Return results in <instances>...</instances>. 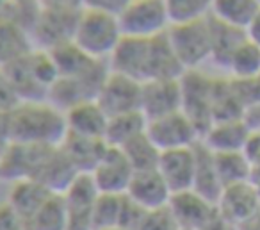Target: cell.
I'll return each mask as SVG.
<instances>
[{
    "mask_svg": "<svg viewBox=\"0 0 260 230\" xmlns=\"http://www.w3.org/2000/svg\"><path fill=\"white\" fill-rule=\"evenodd\" d=\"M216 209L217 214L228 225L237 228L260 214L258 189L253 182H241L223 187Z\"/></svg>",
    "mask_w": 260,
    "mask_h": 230,
    "instance_id": "cell-10",
    "label": "cell"
},
{
    "mask_svg": "<svg viewBox=\"0 0 260 230\" xmlns=\"http://www.w3.org/2000/svg\"><path fill=\"white\" fill-rule=\"evenodd\" d=\"M228 77L234 80H246L260 73V47L253 45L251 41H246L235 50L232 55L230 65L226 68Z\"/></svg>",
    "mask_w": 260,
    "mask_h": 230,
    "instance_id": "cell-35",
    "label": "cell"
},
{
    "mask_svg": "<svg viewBox=\"0 0 260 230\" xmlns=\"http://www.w3.org/2000/svg\"><path fill=\"white\" fill-rule=\"evenodd\" d=\"M244 34L248 38V41H251L253 45L260 47V9L256 11V15L251 18V22L248 23V27L244 29Z\"/></svg>",
    "mask_w": 260,
    "mask_h": 230,
    "instance_id": "cell-44",
    "label": "cell"
},
{
    "mask_svg": "<svg viewBox=\"0 0 260 230\" xmlns=\"http://www.w3.org/2000/svg\"><path fill=\"white\" fill-rule=\"evenodd\" d=\"M43 8H64V9H82V0H40Z\"/></svg>",
    "mask_w": 260,
    "mask_h": 230,
    "instance_id": "cell-45",
    "label": "cell"
},
{
    "mask_svg": "<svg viewBox=\"0 0 260 230\" xmlns=\"http://www.w3.org/2000/svg\"><path fill=\"white\" fill-rule=\"evenodd\" d=\"M141 91L143 82L109 72V75L102 84L96 102L109 118L125 114V112L141 111Z\"/></svg>",
    "mask_w": 260,
    "mask_h": 230,
    "instance_id": "cell-9",
    "label": "cell"
},
{
    "mask_svg": "<svg viewBox=\"0 0 260 230\" xmlns=\"http://www.w3.org/2000/svg\"><path fill=\"white\" fill-rule=\"evenodd\" d=\"M234 86L246 111L260 107V73L246 80H234Z\"/></svg>",
    "mask_w": 260,
    "mask_h": 230,
    "instance_id": "cell-38",
    "label": "cell"
},
{
    "mask_svg": "<svg viewBox=\"0 0 260 230\" xmlns=\"http://www.w3.org/2000/svg\"><path fill=\"white\" fill-rule=\"evenodd\" d=\"M138 230H180L170 207L148 211Z\"/></svg>",
    "mask_w": 260,
    "mask_h": 230,
    "instance_id": "cell-37",
    "label": "cell"
},
{
    "mask_svg": "<svg viewBox=\"0 0 260 230\" xmlns=\"http://www.w3.org/2000/svg\"><path fill=\"white\" fill-rule=\"evenodd\" d=\"M145 209L138 205L134 200H130L126 194H123V205H121V218H119V228L125 230H138L141 225L143 218L146 216Z\"/></svg>",
    "mask_w": 260,
    "mask_h": 230,
    "instance_id": "cell-39",
    "label": "cell"
},
{
    "mask_svg": "<svg viewBox=\"0 0 260 230\" xmlns=\"http://www.w3.org/2000/svg\"><path fill=\"white\" fill-rule=\"evenodd\" d=\"M66 204L64 230H93V207L98 196L89 173H80L62 193Z\"/></svg>",
    "mask_w": 260,
    "mask_h": 230,
    "instance_id": "cell-12",
    "label": "cell"
},
{
    "mask_svg": "<svg viewBox=\"0 0 260 230\" xmlns=\"http://www.w3.org/2000/svg\"><path fill=\"white\" fill-rule=\"evenodd\" d=\"M119 150L125 154V157L128 159L130 166L134 171H148V169H157L159 166V159L162 152L155 147L152 139L148 137V134L143 132L141 136L134 137L132 141L125 145Z\"/></svg>",
    "mask_w": 260,
    "mask_h": 230,
    "instance_id": "cell-31",
    "label": "cell"
},
{
    "mask_svg": "<svg viewBox=\"0 0 260 230\" xmlns=\"http://www.w3.org/2000/svg\"><path fill=\"white\" fill-rule=\"evenodd\" d=\"M27 230H64L66 204L61 193H52L25 221Z\"/></svg>",
    "mask_w": 260,
    "mask_h": 230,
    "instance_id": "cell-30",
    "label": "cell"
},
{
    "mask_svg": "<svg viewBox=\"0 0 260 230\" xmlns=\"http://www.w3.org/2000/svg\"><path fill=\"white\" fill-rule=\"evenodd\" d=\"M32 50V38L27 31L20 29L9 20L0 18V68L6 70Z\"/></svg>",
    "mask_w": 260,
    "mask_h": 230,
    "instance_id": "cell-25",
    "label": "cell"
},
{
    "mask_svg": "<svg viewBox=\"0 0 260 230\" xmlns=\"http://www.w3.org/2000/svg\"><path fill=\"white\" fill-rule=\"evenodd\" d=\"M134 173L136 171L130 166L128 159L119 148L107 147V150L104 152L102 159L89 175L96 186L98 193L125 194Z\"/></svg>",
    "mask_w": 260,
    "mask_h": 230,
    "instance_id": "cell-13",
    "label": "cell"
},
{
    "mask_svg": "<svg viewBox=\"0 0 260 230\" xmlns=\"http://www.w3.org/2000/svg\"><path fill=\"white\" fill-rule=\"evenodd\" d=\"M80 11H77V9H64V8L41 9L40 18H38L36 25H34L32 33H30L34 48L50 52L54 48L72 41Z\"/></svg>",
    "mask_w": 260,
    "mask_h": 230,
    "instance_id": "cell-7",
    "label": "cell"
},
{
    "mask_svg": "<svg viewBox=\"0 0 260 230\" xmlns=\"http://www.w3.org/2000/svg\"><path fill=\"white\" fill-rule=\"evenodd\" d=\"M13 143L11 137V122H9V114L0 112V154Z\"/></svg>",
    "mask_w": 260,
    "mask_h": 230,
    "instance_id": "cell-43",
    "label": "cell"
},
{
    "mask_svg": "<svg viewBox=\"0 0 260 230\" xmlns=\"http://www.w3.org/2000/svg\"><path fill=\"white\" fill-rule=\"evenodd\" d=\"M256 2H258V4H260V0H256Z\"/></svg>",
    "mask_w": 260,
    "mask_h": 230,
    "instance_id": "cell-51",
    "label": "cell"
},
{
    "mask_svg": "<svg viewBox=\"0 0 260 230\" xmlns=\"http://www.w3.org/2000/svg\"><path fill=\"white\" fill-rule=\"evenodd\" d=\"M66 127L70 134L91 139H104L109 116L98 105L96 100L80 102L64 112Z\"/></svg>",
    "mask_w": 260,
    "mask_h": 230,
    "instance_id": "cell-19",
    "label": "cell"
},
{
    "mask_svg": "<svg viewBox=\"0 0 260 230\" xmlns=\"http://www.w3.org/2000/svg\"><path fill=\"white\" fill-rule=\"evenodd\" d=\"M256 189H258V196H260V184H256Z\"/></svg>",
    "mask_w": 260,
    "mask_h": 230,
    "instance_id": "cell-48",
    "label": "cell"
},
{
    "mask_svg": "<svg viewBox=\"0 0 260 230\" xmlns=\"http://www.w3.org/2000/svg\"><path fill=\"white\" fill-rule=\"evenodd\" d=\"M123 34L119 29L118 16L82 9L77 18L73 43L94 61H107Z\"/></svg>",
    "mask_w": 260,
    "mask_h": 230,
    "instance_id": "cell-3",
    "label": "cell"
},
{
    "mask_svg": "<svg viewBox=\"0 0 260 230\" xmlns=\"http://www.w3.org/2000/svg\"><path fill=\"white\" fill-rule=\"evenodd\" d=\"M52 150L54 148L50 147L11 143L0 154V180H8L11 184L25 179L34 180Z\"/></svg>",
    "mask_w": 260,
    "mask_h": 230,
    "instance_id": "cell-11",
    "label": "cell"
},
{
    "mask_svg": "<svg viewBox=\"0 0 260 230\" xmlns=\"http://www.w3.org/2000/svg\"><path fill=\"white\" fill-rule=\"evenodd\" d=\"M118 23L125 38L153 40L171 27L164 0H130L118 15Z\"/></svg>",
    "mask_w": 260,
    "mask_h": 230,
    "instance_id": "cell-4",
    "label": "cell"
},
{
    "mask_svg": "<svg viewBox=\"0 0 260 230\" xmlns=\"http://www.w3.org/2000/svg\"><path fill=\"white\" fill-rule=\"evenodd\" d=\"M209 23H210V38H212L210 61H214V65L219 66V68L226 70L228 65H230L232 55L246 41V34L244 31L217 22L212 16H209Z\"/></svg>",
    "mask_w": 260,
    "mask_h": 230,
    "instance_id": "cell-26",
    "label": "cell"
},
{
    "mask_svg": "<svg viewBox=\"0 0 260 230\" xmlns=\"http://www.w3.org/2000/svg\"><path fill=\"white\" fill-rule=\"evenodd\" d=\"M48 54L54 59L59 77L79 75V73H82L84 70H87L94 63V59L87 58L73 41H68V43L54 48Z\"/></svg>",
    "mask_w": 260,
    "mask_h": 230,
    "instance_id": "cell-34",
    "label": "cell"
},
{
    "mask_svg": "<svg viewBox=\"0 0 260 230\" xmlns=\"http://www.w3.org/2000/svg\"><path fill=\"white\" fill-rule=\"evenodd\" d=\"M111 230H125V228H119V226H116V228H111Z\"/></svg>",
    "mask_w": 260,
    "mask_h": 230,
    "instance_id": "cell-49",
    "label": "cell"
},
{
    "mask_svg": "<svg viewBox=\"0 0 260 230\" xmlns=\"http://www.w3.org/2000/svg\"><path fill=\"white\" fill-rule=\"evenodd\" d=\"M235 230H260V214L256 218H253L251 221L244 223V225L237 226Z\"/></svg>",
    "mask_w": 260,
    "mask_h": 230,
    "instance_id": "cell-46",
    "label": "cell"
},
{
    "mask_svg": "<svg viewBox=\"0 0 260 230\" xmlns=\"http://www.w3.org/2000/svg\"><path fill=\"white\" fill-rule=\"evenodd\" d=\"M59 148L64 152V155L75 166L77 171L91 173L102 159L104 152L107 150V143L104 139H91V137L75 136L68 132Z\"/></svg>",
    "mask_w": 260,
    "mask_h": 230,
    "instance_id": "cell-22",
    "label": "cell"
},
{
    "mask_svg": "<svg viewBox=\"0 0 260 230\" xmlns=\"http://www.w3.org/2000/svg\"><path fill=\"white\" fill-rule=\"evenodd\" d=\"M128 2L130 0H82V9L118 16L126 8Z\"/></svg>",
    "mask_w": 260,
    "mask_h": 230,
    "instance_id": "cell-41",
    "label": "cell"
},
{
    "mask_svg": "<svg viewBox=\"0 0 260 230\" xmlns=\"http://www.w3.org/2000/svg\"><path fill=\"white\" fill-rule=\"evenodd\" d=\"M54 191H50L48 187H45L43 184H40L38 180L25 179L13 182L8 193V205L22 218V221L25 223L38 209L41 207L45 200H47Z\"/></svg>",
    "mask_w": 260,
    "mask_h": 230,
    "instance_id": "cell-23",
    "label": "cell"
},
{
    "mask_svg": "<svg viewBox=\"0 0 260 230\" xmlns=\"http://www.w3.org/2000/svg\"><path fill=\"white\" fill-rule=\"evenodd\" d=\"M125 194L138 205H141L145 211L168 207L171 196H173V193L168 187V184L164 182L159 169L136 171Z\"/></svg>",
    "mask_w": 260,
    "mask_h": 230,
    "instance_id": "cell-18",
    "label": "cell"
},
{
    "mask_svg": "<svg viewBox=\"0 0 260 230\" xmlns=\"http://www.w3.org/2000/svg\"><path fill=\"white\" fill-rule=\"evenodd\" d=\"M182 111V88L178 80H146L141 91V112L146 120H157Z\"/></svg>",
    "mask_w": 260,
    "mask_h": 230,
    "instance_id": "cell-15",
    "label": "cell"
},
{
    "mask_svg": "<svg viewBox=\"0 0 260 230\" xmlns=\"http://www.w3.org/2000/svg\"><path fill=\"white\" fill-rule=\"evenodd\" d=\"M0 230H27L25 223L9 207L8 202L0 204Z\"/></svg>",
    "mask_w": 260,
    "mask_h": 230,
    "instance_id": "cell-42",
    "label": "cell"
},
{
    "mask_svg": "<svg viewBox=\"0 0 260 230\" xmlns=\"http://www.w3.org/2000/svg\"><path fill=\"white\" fill-rule=\"evenodd\" d=\"M196 152V173H194V184L192 191L203 196L205 200L217 204L223 191V184L219 180L216 169V161H214V152H210L205 145L200 141L194 147Z\"/></svg>",
    "mask_w": 260,
    "mask_h": 230,
    "instance_id": "cell-24",
    "label": "cell"
},
{
    "mask_svg": "<svg viewBox=\"0 0 260 230\" xmlns=\"http://www.w3.org/2000/svg\"><path fill=\"white\" fill-rule=\"evenodd\" d=\"M251 136V129L244 120L217 122L207 129L202 136V143L214 154L223 152H242Z\"/></svg>",
    "mask_w": 260,
    "mask_h": 230,
    "instance_id": "cell-20",
    "label": "cell"
},
{
    "mask_svg": "<svg viewBox=\"0 0 260 230\" xmlns=\"http://www.w3.org/2000/svg\"><path fill=\"white\" fill-rule=\"evenodd\" d=\"M9 80L20 102H41L48 98V91L59 79L52 55L40 48L6 68Z\"/></svg>",
    "mask_w": 260,
    "mask_h": 230,
    "instance_id": "cell-2",
    "label": "cell"
},
{
    "mask_svg": "<svg viewBox=\"0 0 260 230\" xmlns=\"http://www.w3.org/2000/svg\"><path fill=\"white\" fill-rule=\"evenodd\" d=\"M6 6H8V0H0V16H2V13H4Z\"/></svg>",
    "mask_w": 260,
    "mask_h": 230,
    "instance_id": "cell-47",
    "label": "cell"
},
{
    "mask_svg": "<svg viewBox=\"0 0 260 230\" xmlns=\"http://www.w3.org/2000/svg\"><path fill=\"white\" fill-rule=\"evenodd\" d=\"M216 169L223 187L234 186V184L249 182V162L242 152H223V154H214Z\"/></svg>",
    "mask_w": 260,
    "mask_h": 230,
    "instance_id": "cell-32",
    "label": "cell"
},
{
    "mask_svg": "<svg viewBox=\"0 0 260 230\" xmlns=\"http://www.w3.org/2000/svg\"><path fill=\"white\" fill-rule=\"evenodd\" d=\"M185 73L166 34L153 38L148 43L146 80H178Z\"/></svg>",
    "mask_w": 260,
    "mask_h": 230,
    "instance_id": "cell-21",
    "label": "cell"
},
{
    "mask_svg": "<svg viewBox=\"0 0 260 230\" xmlns=\"http://www.w3.org/2000/svg\"><path fill=\"white\" fill-rule=\"evenodd\" d=\"M166 36L185 72L198 70L205 61H210L212 38H210L209 18L200 20V22L171 25Z\"/></svg>",
    "mask_w": 260,
    "mask_h": 230,
    "instance_id": "cell-5",
    "label": "cell"
},
{
    "mask_svg": "<svg viewBox=\"0 0 260 230\" xmlns=\"http://www.w3.org/2000/svg\"><path fill=\"white\" fill-rule=\"evenodd\" d=\"M9 122L13 143L55 148L68 134L64 112L48 100L20 102L9 112Z\"/></svg>",
    "mask_w": 260,
    "mask_h": 230,
    "instance_id": "cell-1",
    "label": "cell"
},
{
    "mask_svg": "<svg viewBox=\"0 0 260 230\" xmlns=\"http://www.w3.org/2000/svg\"><path fill=\"white\" fill-rule=\"evenodd\" d=\"M246 109L235 91L234 80L214 79L212 93V123L232 122V120H244Z\"/></svg>",
    "mask_w": 260,
    "mask_h": 230,
    "instance_id": "cell-27",
    "label": "cell"
},
{
    "mask_svg": "<svg viewBox=\"0 0 260 230\" xmlns=\"http://www.w3.org/2000/svg\"><path fill=\"white\" fill-rule=\"evenodd\" d=\"M196 147V145H194ZM191 148H177V150H166L160 154L159 159V173L162 175L164 182L171 189V193H182V191L192 189L196 173V152Z\"/></svg>",
    "mask_w": 260,
    "mask_h": 230,
    "instance_id": "cell-17",
    "label": "cell"
},
{
    "mask_svg": "<svg viewBox=\"0 0 260 230\" xmlns=\"http://www.w3.org/2000/svg\"><path fill=\"white\" fill-rule=\"evenodd\" d=\"M168 207L173 212L180 230H205L219 216L212 202L205 200L192 189L175 193Z\"/></svg>",
    "mask_w": 260,
    "mask_h": 230,
    "instance_id": "cell-14",
    "label": "cell"
},
{
    "mask_svg": "<svg viewBox=\"0 0 260 230\" xmlns=\"http://www.w3.org/2000/svg\"><path fill=\"white\" fill-rule=\"evenodd\" d=\"M148 43L138 38H121L118 47L112 50L107 59L109 72L130 77V79L146 82V68H148Z\"/></svg>",
    "mask_w": 260,
    "mask_h": 230,
    "instance_id": "cell-16",
    "label": "cell"
},
{
    "mask_svg": "<svg viewBox=\"0 0 260 230\" xmlns=\"http://www.w3.org/2000/svg\"><path fill=\"white\" fill-rule=\"evenodd\" d=\"M8 2H18V0H8Z\"/></svg>",
    "mask_w": 260,
    "mask_h": 230,
    "instance_id": "cell-50",
    "label": "cell"
},
{
    "mask_svg": "<svg viewBox=\"0 0 260 230\" xmlns=\"http://www.w3.org/2000/svg\"><path fill=\"white\" fill-rule=\"evenodd\" d=\"M214 0H164L171 25L207 20L212 13Z\"/></svg>",
    "mask_w": 260,
    "mask_h": 230,
    "instance_id": "cell-33",
    "label": "cell"
},
{
    "mask_svg": "<svg viewBox=\"0 0 260 230\" xmlns=\"http://www.w3.org/2000/svg\"><path fill=\"white\" fill-rule=\"evenodd\" d=\"M258 9L260 4L256 0H214L210 16L221 23L244 31Z\"/></svg>",
    "mask_w": 260,
    "mask_h": 230,
    "instance_id": "cell-29",
    "label": "cell"
},
{
    "mask_svg": "<svg viewBox=\"0 0 260 230\" xmlns=\"http://www.w3.org/2000/svg\"><path fill=\"white\" fill-rule=\"evenodd\" d=\"M20 104V98L16 95L15 88H13L11 80H9L6 70L0 68V112H9Z\"/></svg>",
    "mask_w": 260,
    "mask_h": 230,
    "instance_id": "cell-40",
    "label": "cell"
},
{
    "mask_svg": "<svg viewBox=\"0 0 260 230\" xmlns=\"http://www.w3.org/2000/svg\"><path fill=\"white\" fill-rule=\"evenodd\" d=\"M146 134L160 152L191 148L202 141V132L185 112L177 111L157 120H150Z\"/></svg>",
    "mask_w": 260,
    "mask_h": 230,
    "instance_id": "cell-8",
    "label": "cell"
},
{
    "mask_svg": "<svg viewBox=\"0 0 260 230\" xmlns=\"http://www.w3.org/2000/svg\"><path fill=\"white\" fill-rule=\"evenodd\" d=\"M182 88V112L191 118L202 136L212 125V93L214 77L200 70H187L180 77Z\"/></svg>",
    "mask_w": 260,
    "mask_h": 230,
    "instance_id": "cell-6",
    "label": "cell"
},
{
    "mask_svg": "<svg viewBox=\"0 0 260 230\" xmlns=\"http://www.w3.org/2000/svg\"><path fill=\"white\" fill-rule=\"evenodd\" d=\"M146 127H148V120L141 111L111 116L107 122L104 141L107 143V147L123 148L128 141L146 132Z\"/></svg>",
    "mask_w": 260,
    "mask_h": 230,
    "instance_id": "cell-28",
    "label": "cell"
},
{
    "mask_svg": "<svg viewBox=\"0 0 260 230\" xmlns=\"http://www.w3.org/2000/svg\"><path fill=\"white\" fill-rule=\"evenodd\" d=\"M123 194L98 193L93 207V230H111L119 226Z\"/></svg>",
    "mask_w": 260,
    "mask_h": 230,
    "instance_id": "cell-36",
    "label": "cell"
}]
</instances>
